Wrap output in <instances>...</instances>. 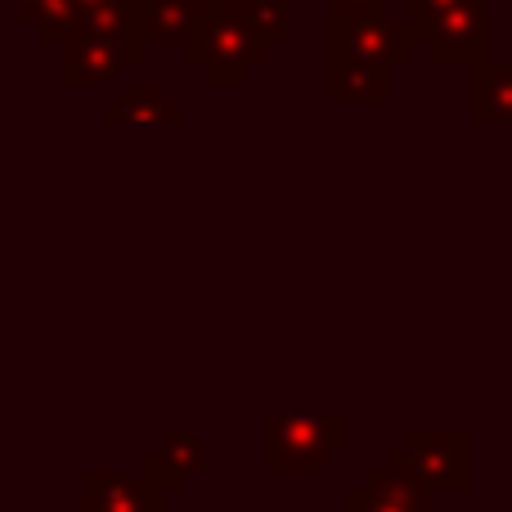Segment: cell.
<instances>
[{
  "label": "cell",
  "mask_w": 512,
  "mask_h": 512,
  "mask_svg": "<svg viewBox=\"0 0 512 512\" xmlns=\"http://www.w3.org/2000/svg\"><path fill=\"white\" fill-rule=\"evenodd\" d=\"M140 59H144V45L131 32L126 0H122V5H108L77 18L68 41L59 45V81L63 86H104L122 68H135Z\"/></svg>",
  "instance_id": "obj_1"
},
{
  "label": "cell",
  "mask_w": 512,
  "mask_h": 512,
  "mask_svg": "<svg viewBox=\"0 0 512 512\" xmlns=\"http://www.w3.org/2000/svg\"><path fill=\"white\" fill-rule=\"evenodd\" d=\"M180 59L203 72L207 86H243L248 72L270 59V45L252 32L243 5H234V0H212L207 18L198 23V32L180 45Z\"/></svg>",
  "instance_id": "obj_2"
},
{
  "label": "cell",
  "mask_w": 512,
  "mask_h": 512,
  "mask_svg": "<svg viewBox=\"0 0 512 512\" xmlns=\"http://www.w3.org/2000/svg\"><path fill=\"white\" fill-rule=\"evenodd\" d=\"M418 36L405 18H391V5H324V63L369 59L400 68L409 63Z\"/></svg>",
  "instance_id": "obj_3"
},
{
  "label": "cell",
  "mask_w": 512,
  "mask_h": 512,
  "mask_svg": "<svg viewBox=\"0 0 512 512\" xmlns=\"http://www.w3.org/2000/svg\"><path fill=\"white\" fill-rule=\"evenodd\" d=\"M351 445V414H270L265 418V468L270 472H324L333 454Z\"/></svg>",
  "instance_id": "obj_4"
},
{
  "label": "cell",
  "mask_w": 512,
  "mask_h": 512,
  "mask_svg": "<svg viewBox=\"0 0 512 512\" xmlns=\"http://www.w3.org/2000/svg\"><path fill=\"white\" fill-rule=\"evenodd\" d=\"M387 468L423 486L427 495H468L472 490V436L414 427L405 445L387 454Z\"/></svg>",
  "instance_id": "obj_5"
},
{
  "label": "cell",
  "mask_w": 512,
  "mask_h": 512,
  "mask_svg": "<svg viewBox=\"0 0 512 512\" xmlns=\"http://www.w3.org/2000/svg\"><path fill=\"white\" fill-rule=\"evenodd\" d=\"M486 9H490V0H468L463 9L445 14L423 36V54L432 63H445V68H481V63H490L495 27H490Z\"/></svg>",
  "instance_id": "obj_6"
},
{
  "label": "cell",
  "mask_w": 512,
  "mask_h": 512,
  "mask_svg": "<svg viewBox=\"0 0 512 512\" xmlns=\"http://www.w3.org/2000/svg\"><path fill=\"white\" fill-rule=\"evenodd\" d=\"M212 0H126V18L140 45H185L207 18Z\"/></svg>",
  "instance_id": "obj_7"
},
{
  "label": "cell",
  "mask_w": 512,
  "mask_h": 512,
  "mask_svg": "<svg viewBox=\"0 0 512 512\" xmlns=\"http://www.w3.org/2000/svg\"><path fill=\"white\" fill-rule=\"evenodd\" d=\"M81 512H167V495L149 477L126 472H86L81 477Z\"/></svg>",
  "instance_id": "obj_8"
},
{
  "label": "cell",
  "mask_w": 512,
  "mask_h": 512,
  "mask_svg": "<svg viewBox=\"0 0 512 512\" xmlns=\"http://www.w3.org/2000/svg\"><path fill=\"white\" fill-rule=\"evenodd\" d=\"M324 99L333 108L346 104H369L387 108L391 104V68L369 59H328L324 63Z\"/></svg>",
  "instance_id": "obj_9"
},
{
  "label": "cell",
  "mask_w": 512,
  "mask_h": 512,
  "mask_svg": "<svg viewBox=\"0 0 512 512\" xmlns=\"http://www.w3.org/2000/svg\"><path fill=\"white\" fill-rule=\"evenodd\" d=\"M207 463V441L198 432H167L153 450H144L140 472L162 495H185L189 477Z\"/></svg>",
  "instance_id": "obj_10"
},
{
  "label": "cell",
  "mask_w": 512,
  "mask_h": 512,
  "mask_svg": "<svg viewBox=\"0 0 512 512\" xmlns=\"http://www.w3.org/2000/svg\"><path fill=\"white\" fill-rule=\"evenodd\" d=\"M104 126H185V108L171 104L162 81H126L117 104H104Z\"/></svg>",
  "instance_id": "obj_11"
},
{
  "label": "cell",
  "mask_w": 512,
  "mask_h": 512,
  "mask_svg": "<svg viewBox=\"0 0 512 512\" xmlns=\"http://www.w3.org/2000/svg\"><path fill=\"white\" fill-rule=\"evenodd\" d=\"M427 508H432V495L423 486H414L409 477L391 472L387 463L369 468L360 486L346 495V512H427Z\"/></svg>",
  "instance_id": "obj_12"
},
{
  "label": "cell",
  "mask_w": 512,
  "mask_h": 512,
  "mask_svg": "<svg viewBox=\"0 0 512 512\" xmlns=\"http://www.w3.org/2000/svg\"><path fill=\"white\" fill-rule=\"evenodd\" d=\"M472 126H512V63H481L472 68Z\"/></svg>",
  "instance_id": "obj_13"
},
{
  "label": "cell",
  "mask_w": 512,
  "mask_h": 512,
  "mask_svg": "<svg viewBox=\"0 0 512 512\" xmlns=\"http://www.w3.org/2000/svg\"><path fill=\"white\" fill-rule=\"evenodd\" d=\"M18 18L32 23L45 45H63L68 32L77 27L81 5L77 0H18Z\"/></svg>",
  "instance_id": "obj_14"
},
{
  "label": "cell",
  "mask_w": 512,
  "mask_h": 512,
  "mask_svg": "<svg viewBox=\"0 0 512 512\" xmlns=\"http://www.w3.org/2000/svg\"><path fill=\"white\" fill-rule=\"evenodd\" d=\"M243 14L270 50H279L288 41V0H252V5H243Z\"/></svg>",
  "instance_id": "obj_15"
},
{
  "label": "cell",
  "mask_w": 512,
  "mask_h": 512,
  "mask_svg": "<svg viewBox=\"0 0 512 512\" xmlns=\"http://www.w3.org/2000/svg\"><path fill=\"white\" fill-rule=\"evenodd\" d=\"M463 5H468V0H405V23L414 27L418 45H423V36L432 32L445 14H454V9H463Z\"/></svg>",
  "instance_id": "obj_16"
},
{
  "label": "cell",
  "mask_w": 512,
  "mask_h": 512,
  "mask_svg": "<svg viewBox=\"0 0 512 512\" xmlns=\"http://www.w3.org/2000/svg\"><path fill=\"white\" fill-rule=\"evenodd\" d=\"M81 14H95V9H108V5H122V0H77Z\"/></svg>",
  "instance_id": "obj_17"
},
{
  "label": "cell",
  "mask_w": 512,
  "mask_h": 512,
  "mask_svg": "<svg viewBox=\"0 0 512 512\" xmlns=\"http://www.w3.org/2000/svg\"><path fill=\"white\" fill-rule=\"evenodd\" d=\"M324 5H382V0H324Z\"/></svg>",
  "instance_id": "obj_18"
},
{
  "label": "cell",
  "mask_w": 512,
  "mask_h": 512,
  "mask_svg": "<svg viewBox=\"0 0 512 512\" xmlns=\"http://www.w3.org/2000/svg\"><path fill=\"white\" fill-rule=\"evenodd\" d=\"M234 5H252V0H234Z\"/></svg>",
  "instance_id": "obj_19"
},
{
  "label": "cell",
  "mask_w": 512,
  "mask_h": 512,
  "mask_svg": "<svg viewBox=\"0 0 512 512\" xmlns=\"http://www.w3.org/2000/svg\"><path fill=\"white\" fill-rule=\"evenodd\" d=\"M288 5H292V0H288Z\"/></svg>",
  "instance_id": "obj_20"
}]
</instances>
